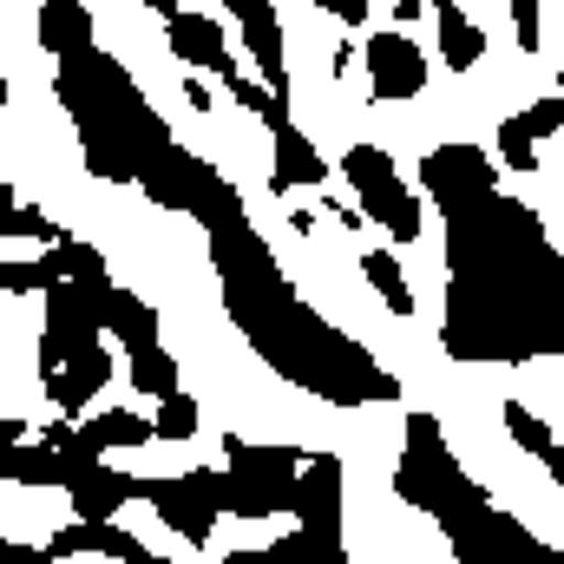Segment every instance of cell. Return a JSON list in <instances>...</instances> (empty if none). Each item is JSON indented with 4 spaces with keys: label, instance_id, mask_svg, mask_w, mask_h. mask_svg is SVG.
Segmentation results:
<instances>
[{
    "label": "cell",
    "instance_id": "ffe728a7",
    "mask_svg": "<svg viewBox=\"0 0 564 564\" xmlns=\"http://www.w3.org/2000/svg\"><path fill=\"white\" fill-rule=\"evenodd\" d=\"M499 158H506L512 171H539V139L525 132V119H506V126H499Z\"/></svg>",
    "mask_w": 564,
    "mask_h": 564
},
{
    "label": "cell",
    "instance_id": "d4e9b609",
    "mask_svg": "<svg viewBox=\"0 0 564 564\" xmlns=\"http://www.w3.org/2000/svg\"><path fill=\"white\" fill-rule=\"evenodd\" d=\"M270 558H276V564H308V539H302V525H295V532H282L276 545H270Z\"/></svg>",
    "mask_w": 564,
    "mask_h": 564
},
{
    "label": "cell",
    "instance_id": "52a82bcc",
    "mask_svg": "<svg viewBox=\"0 0 564 564\" xmlns=\"http://www.w3.org/2000/svg\"><path fill=\"white\" fill-rule=\"evenodd\" d=\"M139 499L158 506V519L184 539V545H210V532H217V512L191 492V479H144Z\"/></svg>",
    "mask_w": 564,
    "mask_h": 564
},
{
    "label": "cell",
    "instance_id": "3957f363",
    "mask_svg": "<svg viewBox=\"0 0 564 564\" xmlns=\"http://www.w3.org/2000/svg\"><path fill=\"white\" fill-rule=\"evenodd\" d=\"M421 184L446 217L453 210H473V204L492 197V158L479 144H440V151L421 158Z\"/></svg>",
    "mask_w": 564,
    "mask_h": 564
},
{
    "label": "cell",
    "instance_id": "ba28073f",
    "mask_svg": "<svg viewBox=\"0 0 564 564\" xmlns=\"http://www.w3.org/2000/svg\"><path fill=\"white\" fill-rule=\"evenodd\" d=\"M112 368H119V361H112V348H106V341H93V348H86V355H73L59 375H46V401L59 408V421H73V414H79V408L112 381Z\"/></svg>",
    "mask_w": 564,
    "mask_h": 564
},
{
    "label": "cell",
    "instance_id": "277c9868",
    "mask_svg": "<svg viewBox=\"0 0 564 564\" xmlns=\"http://www.w3.org/2000/svg\"><path fill=\"white\" fill-rule=\"evenodd\" d=\"M158 13H164L171 53H177L184 66H197V73H210V79H224V86L243 79V66H237V53H230V40H224L217 13H197V7H158Z\"/></svg>",
    "mask_w": 564,
    "mask_h": 564
},
{
    "label": "cell",
    "instance_id": "7402d4cb",
    "mask_svg": "<svg viewBox=\"0 0 564 564\" xmlns=\"http://www.w3.org/2000/svg\"><path fill=\"white\" fill-rule=\"evenodd\" d=\"M519 119H525V132H532V139H552V132H564V93H558V99H539V106H525Z\"/></svg>",
    "mask_w": 564,
    "mask_h": 564
},
{
    "label": "cell",
    "instance_id": "5bb4252c",
    "mask_svg": "<svg viewBox=\"0 0 564 564\" xmlns=\"http://www.w3.org/2000/svg\"><path fill=\"white\" fill-rule=\"evenodd\" d=\"M289 184H328L322 151L302 139L295 126H289V132H276V171H270V191H289Z\"/></svg>",
    "mask_w": 564,
    "mask_h": 564
},
{
    "label": "cell",
    "instance_id": "7c38bea8",
    "mask_svg": "<svg viewBox=\"0 0 564 564\" xmlns=\"http://www.w3.org/2000/svg\"><path fill=\"white\" fill-rule=\"evenodd\" d=\"M40 46H46L59 66L86 59V53H93V13H86V7H40Z\"/></svg>",
    "mask_w": 564,
    "mask_h": 564
},
{
    "label": "cell",
    "instance_id": "30bf717a",
    "mask_svg": "<svg viewBox=\"0 0 564 564\" xmlns=\"http://www.w3.org/2000/svg\"><path fill=\"white\" fill-rule=\"evenodd\" d=\"M139 486L144 479L119 473V466H86V479L73 486V512H79L86 525H119V506L139 499Z\"/></svg>",
    "mask_w": 564,
    "mask_h": 564
},
{
    "label": "cell",
    "instance_id": "8fae6325",
    "mask_svg": "<svg viewBox=\"0 0 564 564\" xmlns=\"http://www.w3.org/2000/svg\"><path fill=\"white\" fill-rule=\"evenodd\" d=\"M106 335H119L126 355L158 348V308H151L144 295H132V289H112V295H106Z\"/></svg>",
    "mask_w": 564,
    "mask_h": 564
},
{
    "label": "cell",
    "instance_id": "4dcf8cb0",
    "mask_svg": "<svg viewBox=\"0 0 564 564\" xmlns=\"http://www.w3.org/2000/svg\"><path fill=\"white\" fill-rule=\"evenodd\" d=\"M151 564H171V558H151Z\"/></svg>",
    "mask_w": 564,
    "mask_h": 564
},
{
    "label": "cell",
    "instance_id": "603a6c76",
    "mask_svg": "<svg viewBox=\"0 0 564 564\" xmlns=\"http://www.w3.org/2000/svg\"><path fill=\"white\" fill-rule=\"evenodd\" d=\"M506 13H512V26H519V46H525V53H539V40H545V7L519 0V7H506Z\"/></svg>",
    "mask_w": 564,
    "mask_h": 564
},
{
    "label": "cell",
    "instance_id": "7a4b0ae2",
    "mask_svg": "<svg viewBox=\"0 0 564 564\" xmlns=\"http://www.w3.org/2000/svg\"><path fill=\"white\" fill-rule=\"evenodd\" d=\"M341 177H348V191L361 197V217H381L394 243H414L426 230V204L401 184V171H394V158H388L381 144H355V151L341 158Z\"/></svg>",
    "mask_w": 564,
    "mask_h": 564
},
{
    "label": "cell",
    "instance_id": "5b68a950",
    "mask_svg": "<svg viewBox=\"0 0 564 564\" xmlns=\"http://www.w3.org/2000/svg\"><path fill=\"white\" fill-rule=\"evenodd\" d=\"M368 79H375V99H421L426 93V53L408 33H375L368 40Z\"/></svg>",
    "mask_w": 564,
    "mask_h": 564
},
{
    "label": "cell",
    "instance_id": "484cf974",
    "mask_svg": "<svg viewBox=\"0 0 564 564\" xmlns=\"http://www.w3.org/2000/svg\"><path fill=\"white\" fill-rule=\"evenodd\" d=\"M0 564H59L46 545H26V539H7V552H0Z\"/></svg>",
    "mask_w": 564,
    "mask_h": 564
},
{
    "label": "cell",
    "instance_id": "83f0119b",
    "mask_svg": "<svg viewBox=\"0 0 564 564\" xmlns=\"http://www.w3.org/2000/svg\"><path fill=\"white\" fill-rule=\"evenodd\" d=\"M184 99H191L197 112H210V86H204V79H184Z\"/></svg>",
    "mask_w": 564,
    "mask_h": 564
},
{
    "label": "cell",
    "instance_id": "f1b7e54d",
    "mask_svg": "<svg viewBox=\"0 0 564 564\" xmlns=\"http://www.w3.org/2000/svg\"><path fill=\"white\" fill-rule=\"evenodd\" d=\"M539 466H545V473H552V486H564V446H552V453H545V459H539Z\"/></svg>",
    "mask_w": 564,
    "mask_h": 564
},
{
    "label": "cell",
    "instance_id": "2e32d148",
    "mask_svg": "<svg viewBox=\"0 0 564 564\" xmlns=\"http://www.w3.org/2000/svg\"><path fill=\"white\" fill-rule=\"evenodd\" d=\"M361 276H368V289H375L394 315H414V289H408L401 263H394L388 250H361Z\"/></svg>",
    "mask_w": 564,
    "mask_h": 564
},
{
    "label": "cell",
    "instance_id": "d6986e66",
    "mask_svg": "<svg viewBox=\"0 0 564 564\" xmlns=\"http://www.w3.org/2000/svg\"><path fill=\"white\" fill-rule=\"evenodd\" d=\"M151 426H158V440H197V401H191V394H171V401H158Z\"/></svg>",
    "mask_w": 564,
    "mask_h": 564
},
{
    "label": "cell",
    "instance_id": "9a60e30c",
    "mask_svg": "<svg viewBox=\"0 0 564 564\" xmlns=\"http://www.w3.org/2000/svg\"><path fill=\"white\" fill-rule=\"evenodd\" d=\"M46 270H53V282H73V289H112V282H106V257H99L93 243H79V237L53 243Z\"/></svg>",
    "mask_w": 564,
    "mask_h": 564
},
{
    "label": "cell",
    "instance_id": "4fadbf2b",
    "mask_svg": "<svg viewBox=\"0 0 564 564\" xmlns=\"http://www.w3.org/2000/svg\"><path fill=\"white\" fill-rule=\"evenodd\" d=\"M473 7H433V26H440V53H446V73H473L486 59V26L466 20Z\"/></svg>",
    "mask_w": 564,
    "mask_h": 564
},
{
    "label": "cell",
    "instance_id": "8992f818",
    "mask_svg": "<svg viewBox=\"0 0 564 564\" xmlns=\"http://www.w3.org/2000/svg\"><path fill=\"white\" fill-rule=\"evenodd\" d=\"M230 13H237V26H243V46H250V59H257V73H263V86L289 106V66H282L276 7H270V0H230Z\"/></svg>",
    "mask_w": 564,
    "mask_h": 564
},
{
    "label": "cell",
    "instance_id": "f546056e",
    "mask_svg": "<svg viewBox=\"0 0 564 564\" xmlns=\"http://www.w3.org/2000/svg\"><path fill=\"white\" fill-rule=\"evenodd\" d=\"M224 564H276V558H270V545H263V552H230Z\"/></svg>",
    "mask_w": 564,
    "mask_h": 564
},
{
    "label": "cell",
    "instance_id": "9c48e42d",
    "mask_svg": "<svg viewBox=\"0 0 564 564\" xmlns=\"http://www.w3.org/2000/svg\"><path fill=\"white\" fill-rule=\"evenodd\" d=\"M86 466H99V459H73V453H53L46 440H26V446H7V479L13 486H79L86 479Z\"/></svg>",
    "mask_w": 564,
    "mask_h": 564
},
{
    "label": "cell",
    "instance_id": "4316f807",
    "mask_svg": "<svg viewBox=\"0 0 564 564\" xmlns=\"http://www.w3.org/2000/svg\"><path fill=\"white\" fill-rule=\"evenodd\" d=\"M421 13H426L421 0H394V7H388V20H394V33H401V26H414Z\"/></svg>",
    "mask_w": 564,
    "mask_h": 564
},
{
    "label": "cell",
    "instance_id": "44dd1931",
    "mask_svg": "<svg viewBox=\"0 0 564 564\" xmlns=\"http://www.w3.org/2000/svg\"><path fill=\"white\" fill-rule=\"evenodd\" d=\"M0 282H7V295H33V289H53V270H46V263H13V257H7Z\"/></svg>",
    "mask_w": 564,
    "mask_h": 564
},
{
    "label": "cell",
    "instance_id": "e0dca14e",
    "mask_svg": "<svg viewBox=\"0 0 564 564\" xmlns=\"http://www.w3.org/2000/svg\"><path fill=\"white\" fill-rule=\"evenodd\" d=\"M126 375H132V388H139V394H151V401L184 394V388H177V361H171L164 348H144V355H132V368H126Z\"/></svg>",
    "mask_w": 564,
    "mask_h": 564
},
{
    "label": "cell",
    "instance_id": "6da1fadb",
    "mask_svg": "<svg viewBox=\"0 0 564 564\" xmlns=\"http://www.w3.org/2000/svg\"><path fill=\"white\" fill-rule=\"evenodd\" d=\"M224 479H230V519H276V512H295L302 499V453L289 446H250L237 433H224Z\"/></svg>",
    "mask_w": 564,
    "mask_h": 564
},
{
    "label": "cell",
    "instance_id": "ac0fdd59",
    "mask_svg": "<svg viewBox=\"0 0 564 564\" xmlns=\"http://www.w3.org/2000/svg\"><path fill=\"white\" fill-rule=\"evenodd\" d=\"M499 421H506V433H512V446H519V453H532V459H545V453L558 446V440H552V426L539 421L525 401H506V408H499Z\"/></svg>",
    "mask_w": 564,
    "mask_h": 564
},
{
    "label": "cell",
    "instance_id": "cb8c5ba5",
    "mask_svg": "<svg viewBox=\"0 0 564 564\" xmlns=\"http://www.w3.org/2000/svg\"><path fill=\"white\" fill-rule=\"evenodd\" d=\"M315 13H335L341 26H368L375 7H368V0H315Z\"/></svg>",
    "mask_w": 564,
    "mask_h": 564
}]
</instances>
